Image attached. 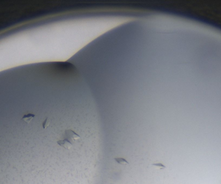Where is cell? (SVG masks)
<instances>
[{
	"label": "cell",
	"mask_w": 221,
	"mask_h": 184,
	"mask_svg": "<svg viewBox=\"0 0 221 184\" xmlns=\"http://www.w3.org/2000/svg\"><path fill=\"white\" fill-rule=\"evenodd\" d=\"M114 160L116 162H117L120 165H129V163L126 159L123 158H115Z\"/></svg>",
	"instance_id": "obj_4"
},
{
	"label": "cell",
	"mask_w": 221,
	"mask_h": 184,
	"mask_svg": "<svg viewBox=\"0 0 221 184\" xmlns=\"http://www.w3.org/2000/svg\"><path fill=\"white\" fill-rule=\"evenodd\" d=\"M66 134H67V140L71 142H75V140L80 139V136L71 130H68L66 131Z\"/></svg>",
	"instance_id": "obj_1"
},
{
	"label": "cell",
	"mask_w": 221,
	"mask_h": 184,
	"mask_svg": "<svg viewBox=\"0 0 221 184\" xmlns=\"http://www.w3.org/2000/svg\"><path fill=\"white\" fill-rule=\"evenodd\" d=\"M35 117V114H25L24 116L22 118V120L24 121L25 122H26L27 124H29L30 121L34 118Z\"/></svg>",
	"instance_id": "obj_3"
},
{
	"label": "cell",
	"mask_w": 221,
	"mask_h": 184,
	"mask_svg": "<svg viewBox=\"0 0 221 184\" xmlns=\"http://www.w3.org/2000/svg\"><path fill=\"white\" fill-rule=\"evenodd\" d=\"M57 143L58 144H59L61 147H63L67 149H69L70 148L72 147V144H71V142L69 141V140L67 139L63 140H59Z\"/></svg>",
	"instance_id": "obj_2"
},
{
	"label": "cell",
	"mask_w": 221,
	"mask_h": 184,
	"mask_svg": "<svg viewBox=\"0 0 221 184\" xmlns=\"http://www.w3.org/2000/svg\"><path fill=\"white\" fill-rule=\"evenodd\" d=\"M42 126H43V128L46 129L47 127L49 126V119H48V118L45 119V121L43 122Z\"/></svg>",
	"instance_id": "obj_6"
},
{
	"label": "cell",
	"mask_w": 221,
	"mask_h": 184,
	"mask_svg": "<svg viewBox=\"0 0 221 184\" xmlns=\"http://www.w3.org/2000/svg\"><path fill=\"white\" fill-rule=\"evenodd\" d=\"M153 166H154V167H157L160 168V169H164L166 168V166L164 165L162 163H153Z\"/></svg>",
	"instance_id": "obj_5"
}]
</instances>
